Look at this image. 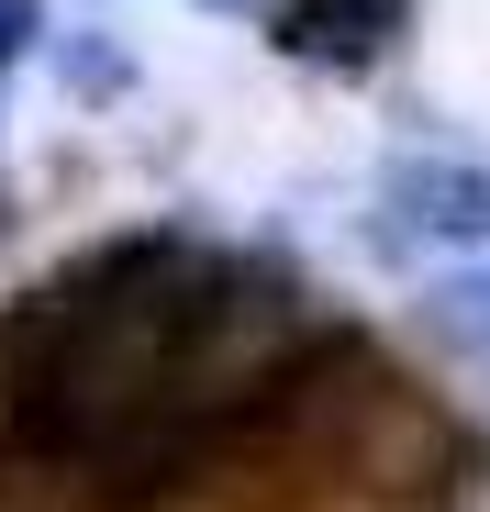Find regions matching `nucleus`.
I'll list each match as a JSON object with an SVG mask.
<instances>
[{"label": "nucleus", "instance_id": "39448f33", "mask_svg": "<svg viewBox=\"0 0 490 512\" xmlns=\"http://www.w3.org/2000/svg\"><path fill=\"white\" fill-rule=\"evenodd\" d=\"M34 34H45V0H0V67H23Z\"/></svg>", "mask_w": 490, "mask_h": 512}, {"label": "nucleus", "instance_id": "7ed1b4c3", "mask_svg": "<svg viewBox=\"0 0 490 512\" xmlns=\"http://www.w3.org/2000/svg\"><path fill=\"white\" fill-rule=\"evenodd\" d=\"M401 23H413V0H279V45L301 67H379L401 45Z\"/></svg>", "mask_w": 490, "mask_h": 512}, {"label": "nucleus", "instance_id": "f03ea898", "mask_svg": "<svg viewBox=\"0 0 490 512\" xmlns=\"http://www.w3.org/2000/svg\"><path fill=\"white\" fill-rule=\"evenodd\" d=\"M390 256H457V245H490V167L479 156H390L379 179V223H368Z\"/></svg>", "mask_w": 490, "mask_h": 512}, {"label": "nucleus", "instance_id": "423d86ee", "mask_svg": "<svg viewBox=\"0 0 490 512\" xmlns=\"http://www.w3.org/2000/svg\"><path fill=\"white\" fill-rule=\"evenodd\" d=\"M223 12H245V0H223Z\"/></svg>", "mask_w": 490, "mask_h": 512}, {"label": "nucleus", "instance_id": "f257e3e1", "mask_svg": "<svg viewBox=\"0 0 490 512\" xmlns=\"http://www.w3.org/2000/svg\"><path fill=\"white\" fill-rule=\"evenodd\" d=\"M0 346H12L0 412L23 446H45L78 479L156 490L301 379L312 312L290 279L245 256H212L190 234H134L67 268Z\"/></svg>", "mask_w": 490, "mask_h": 512}, {"label": "nucleus", "instance_id": "20e7f679", "mask_svg": "<svg viewBox=\"0 0 490 512\" xmlns=\"http://www.w3.org/2000/svg\"><path fill=\"white\" fill-rule=\"evenodd\" d=\"M435 301H446V323L468 334V346H490V268H468V279H446Z\"/></svg>", "mask_w": 490, "mask_h": 512}]
</instances>
